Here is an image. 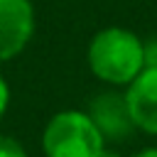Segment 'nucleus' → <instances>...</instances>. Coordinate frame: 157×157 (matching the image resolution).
<instances>
[{"label": "nucleus", "mask_w": 157, "mask_h": 157, "mask_svg": "<svg viewBox=\"0 0 157 157\" xmlns=\"http://www.w3.org/2000/svg\"><path fill=\"white\" fill-rule=\"evenodd\" d=\"M37 32L32 0H0V64L17 59Z\"/></svg>", "instance_id": "7ed1b4c3"}, {"label": "nucleus", "mask_w": 157, "mask_h": 157, "mask_svg": "<svg viewBox=\"0 0 157 157\" xmlns=\"http://www.w3.org/2000/svg\"><path fill=\"white\" fill-rule=\"evenodd\" d=\"M98 157H123L118 150H113V145H105L101 152H98Z\"/></svg>", "instance_id": "9d476101"}, {"label": "nucleus", "mask_w": 157, "mask_h": 157, "mask_svg": "<svg viewBox=\"0 0 157 157\" xmlns=\"http://www.w3.org/2000/svg\"><path fill=\"white\" fill-rule=\"evenodd\" d=\"M132 157H157V145H147V147L137 150Z\"/></svg>", "instance_id": "1a4fd4ad"}, {"label": "nucleus", "mask_w": 157, "mask_h": 157, "mask_svg": "<svg viewBox=\"0 0 157 157\" xmlns=\"http://www.w3.org/2000/svg\"><path fill=\"white\" fill-rule=\"evenodd\" d=\"M86 64L93 78L123 91L145 71V39L128 27H103L88 39Z\"/></svg>", "instance_id": "f257e3e1"}, {"label": "nucleus", "mask_w": 157, "mask_h": 157, "mask_svg": "<svg viewBox=\"0 0 157 157\" xmlns=\"http://www.w3.org/2000/svg\"><path fill=\"white\" fill-rule=\"evenodd\" d=\"M105 147L103 135L86 110L66 108L54 113L42 130L44 157H98Z\"/></svg>", "instance_id": "f03ea898"}, {"label": "nucleus", "mask_w": 157, "mask_h": 157, "mask_svg": "<svg viewBox=\"0 0 157 157\" xmlns=\"http://www.w3.org/2000/svg\"><path fill=\"white\" fill-rule=\"evenodd\" d=\"M145 69H157V37L145 39Z\"/></svg>", "instance_id": "6e6552de"}, {"label": "nucleus", "mask_w": 157, "mask_h": 157, "mask_svg": "<svg viewBox=\"0 0 157 157\" xmlns=\"http://www.w3.org/2000/svg\"><path fill=\"white\" fill-rule=\"evenodd\" d=\"M10 101H12V91H10L7 78H5L2 71H0V120L5 118V113H7V108H10Z\"/></svg>", "instance_id": "0eeeda50"}, {"label": "nucleus", "mask_w": 157, "mask_h": 157, "mask_svg": "<svg viewBox=\"0 0 157 157\" xmlns=\"http://www.w3.org/2000/svg\"><path fill=\"white\" fill-rule=\"evenodd\" d=\"M0 157H29V155H27V147L15 135L0 132Z\"/></svg>", "instance_id": "423d86ee"}, {"label": "nucleus", "mask_w": 157, "mask_h": 157, "mask_svg": "<svg viewBox=\"0 0 157 157\" xmlns=\"http://www.w3.org/2000/svg\"><path fill=\"white\" fill-rule=\"evenodd\" d=\"M86 113L98 128V132L103 135L105 145L125 142L128 137H132V132H137L125 101V91L120 88H105L98 96H93Z\"/></svg>", "instance_id": "20e7f679"}, {"label": "nucleus", "mask_w": 157, "mask_h": 157, "mask_svg": "<svg viewBox=\"0 0 157 157\" xmlns=\"http://www.w3.org/2000/svg\"><path fill=\"white\" fill-rule=\"evenodd\" d=\"M123 91L135 130L157 137V69H145Z\"/></svg>", "instance_id": "39448f33"}]
</instances>
